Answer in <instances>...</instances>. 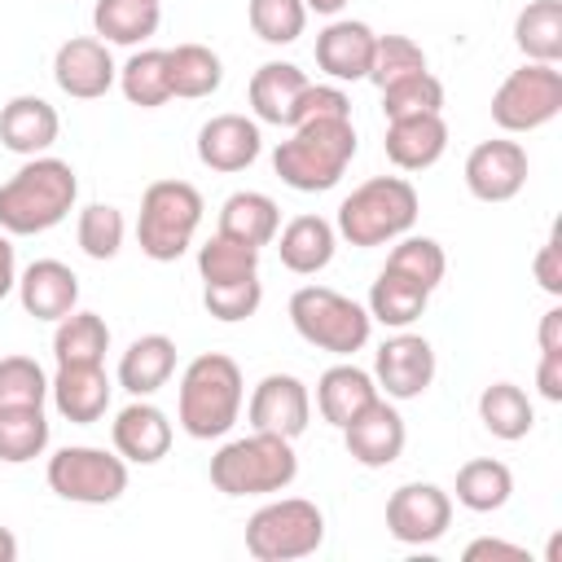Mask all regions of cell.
I'll list each match as a JSON object with an SVG mask.
<instances>
[{
    "label": "cell",
    "mask_w": 562,
    "mask_h": 562,
    "mask_svg": "<svg viewBox=\"0 0 562 562\" xmlns=\"http://www.w3.org/2000/svg\"><path fill=\"white\" fill-rule=\"evenodd\" d=\"M79 198V180L70 162L35 154L26 167H18L0 184V228L9 237H35L57 228Z\"/></svg>",
    "instance_id": "1"
},
{
    "label": "cell",
    "mask_w": 562,
    "mask_h": 562,
    "mask_svg": "<svg viewBox=\"0 0 562 562\" xmlns=\"http://www.w3.org/2000/svg\"><path fill=\"white\" fill-rule=\"evenodd\" d=\"M351 158H356L351 119H312L299 123L294 136L272 149V171L299 193H325L342 180Z\"/></svg>",
    "instance_id": "2"
},
{
    "label": "cell",
    "mask_w": 562,
    "mask_h": 562,
    "mask_svg": "<svg viewBox=\"0 0 562 562\" xmlns=\"http://www.w3.org/2000/svg\"><path fill=\"white\" fill-rule=\"evenodd\" d=\"M241 395H246V386H241V369L233 356L206 351V356L189 360V369L180 378V400H176L184 435H193V439L228 435L241 413Z\"/></svg>",
    "instance_id": "3"
},
{
    "label": "cell",
    "mask_w": 562,
    "mask_h": 562,
    "mask_svg": "<svg viewBox=\"0 0 562 562\" xmlns=\"http://www.w3.org/2000/svg\"><path fill=\"white\" fill-rule=\"evenodd\" d=\"M299 474V457H294V439L255 430L246 439L224 443L211 457V483L224 496H263V492H281L290 487Z\"/></svg>",
    "instance_id": "4"
},
{
    "label": "cell",
    "mask_w": 562,
    "mask_h": 562,
    "mask_svg": "<svg viewBox=\"0 0 562 562\" xmlns=\"http://www.w3.org/2000/svg\"><path fill=\"white\" fill-rule=\"evenodd\" d=\"M413 224H417V189L404 176H373L360 189H351V198H342L338 206V233L360 250L395 241Z\"/></svg>",
    "instance_id": "5"
},
{
    "label": "cell",
    "mask_w": 562,
    "mask_h": 562,
    "mask_svg": "<svg viewBox=\"0 0 562 562\" xmlns=\"http://www.w3.org/2000/svg\"><path fill=\"white\" fill-rule=\"evenodd\" d=\"M198 224H202V193L189 180H154L140 198L136 241L149 259L171 263L193 246Z\"/></svg>",
    "instance_id": "6"
},
{
    "label": "cell",
    "mask_w": 562,
    "mask_h": 562,
    "mask_svg": "<svg viewBox=\"0 0 562 562\" xmlns=\"http://www.w3.org/2000/svg\"><path fill=\"white\" fill-rule=\"evenodd\" d=\"M290 321H294L303 342H312L321 351H334V356L360 351L369 342V329H373V316L356 299H347L329 285L294 290L290 294Z\"/></svg>",
    "instance_id": "7"
},
{
    "label": "cell",
    "mask_w": 562,
    "mask_h": 562,
    "mask_svg": "<svg viewBox=\"0 0 562 562\" xmlns=\"http://www.w3.org/2000/svg\"><path fill=\"white\" fill-rule=\"evenodd\" d=\"M325 540V514L303 496L268 501L246 522V553L259 562H294L316 553Z\"/></svg>",
    "instance_id": "8"
},
{
    "label": "cell",
    "mask_w": 562,
    "mask_h": 562,
    "mask_svg": "<svg viewBox=\"0 0 562 562\" xmlns=\"http://www.w3.org/2000/svg\"><path fill=\"white\" fill-rule=\"evenodd\" d=\"M562 114V70L527 61L501 79L492 92V123L501 132H536Z\"/></svg>",
    "instance_id": "9"
},
{
    "label": "cell",
    "mask_w": 562,
    "mask_h": 562,
    "mask_svg": "<svg viewBox=\"0 0 562 562\" xmlns=\"http://www.w3.org/2000/svg\"><path fill=\"white\" fill-rule=\"evenodd\" d=\"M48 487L75 505H114L127 492V461L105 448H61L48 457Z\"/></svg>",
    "instance_id": "10"
},
{
    "label": "cell",
    "mask_w": 562,
    "mask_h": 562,
    "mask_svg": "<svg viewBox=\"0 0 562 562\" xmlns=\"http://www.w3.org/2000/svg\"><path fill=\"white\" fill-rule=\"evenodd\" d=\"M452 522V496L435 483H404L386 501V531L400 544H435Z\"/></svg>",
    "instance_id": "11"
},
{
    "label": "cell",
    "mask_w": 562,
    "mask_h": 562,
    "mask_svg": "<svg viewBox=\"0 0 562 562\" xmlns=\"http://www.w3.org/2000/svg\"><path fill=\"white\" fill-rule=\"evenodd\" d=\"M373 382L386 400H417L435 382V347L422 334H395L373 356Z\"/></svg>",
    "instance_id": "12"
},
{
    "label": "cell",
    "mask_w": 562,
    "mask_h": 562,
    "mask_svg": "<svg viewBox=\"0 0 562 562\" xmlns=\"http://www.w3.org/2000/svg\"><path fill=\"white\" fill-rule=\"evenodd\" d=\"M246 413H250L255 430H268V435H281V439H299L307 430V422H312V395L294 373H268V378H259Z\"/></svg>",
    "instance_id": "13"
},
{
    "label": "cell",
    "mask_w": 562,
    "mask_h": 562,
    "mask_svg": "<svg viewBox=\"0 0 562 562\" xmlns=\"http://www.w3.org/2000/svg\"><path fill=\"white\" fill-rule=\"evenodd\" d=\"M53 79H57V88H61L66 97H75V101H97V97H105V92L114 88L119 66H114L105 40L75 35V40H66V44L57 48V57H53Z\"/></svg>",
    "instance_id": "14"
},
{
    "label": "cell",
    "mask_w": 562,
    "mask_h": 562,
    "mask_svg": "<svg viewBox=\"0 0 562 562\" xmlns=\"http://www.w3.org/2000/svg\"><path fill=\"white\" fill-rule=\"evenodd\" d=\"M527 184V149L518 140H483L465 158V189L479 202H509Z\"/></svg>",
    "instance_id": "15"
},
{
    "label": "cell",
    "mask_w": 562,
    "mask_h": 562,
    "mask_svg": "<svg viewBox=\"0 0 562 562\" xmlns=\"http://www.w3.org/2000/svg\"><path fill=\"white\" fill-rule=\"evenodd\" d=\"M342 439H347L351 461H360V465H369V470H382V465L400 461L408 430H404V417L395 413V404H386V400L378 395L369 408H360V413L342 426Z\"/></svg>",
    "instance_id": "16"
},
{
    "label": "cell",
    "mask_w": 562,
    "mask_h": 562,
    "mask_svg": "<svg viewBox=\"0 0 562 562\" xmlns=\"http://www.w3.org/2000/svg\"><path fill=\"white\" fill-rule=\"evenodd\" d=\"M263 136L259 123L246 114H215L198 127V158L211 171H241L259 158Z\"/></svg>",
    "instance_id": "17"
},
{
    "label": "cell",
    "mask_w": 562,
    "mask_h": 562,
    "mask_svg": "<svg viewBox=\"0 0 562 562\" xmlns=\"http://www.w3.org/2000/svg\"><path fill=\"white\" fill-rule=\"evenodd\" d=\"M386 158L400 171H426L443 158L448 149V123L443 114H404V119H386V140H382Z\"/></svg>",
    "instance_id": "18"
},
{
    "label": "cell",
    "mask_w": 562,
    "mask_h": 562,
    "mask_svg": "<svg viewBox=\"0 0 562 562\" xmlns=\"http://www.w3.org/2000/svg\"><path fill=\"white\" fill-rule=\"evenodd\" d=\"M48 395L66 422L92 426L110 408V378L101 364H57V373L48 378Z\"/></svg>",
    "instance_id": "19"
},
{
    "label": "cell",
    "mask_w": 562,
    "mask_h": 562,
    "mask_svg": "<svg viewBox=\"0 0 562 562\" xmlns=\"http://www.w3.org/2000/svg\"><path fill=\"white\" fill-rule=\"evenodd\" d=\"M110 435H114V452H119L123 461H132V465H154V461H162L167 448H171V422H167V413H162L158 404H149V400H132V404L114 417Z\"/></svg>",
    "instance_id": "20"
},
{
    "label": "cell",
    "mask_w": 562,
    "mask_h": 562,
    "mask_svg": "<svg viewBox=\"0 0 562 562\" xmlns=\"http://www.w3.org/2000/svg\"><path fill=\"white\" fill-rule=\"evenodd\" d=\"M18 299H22V312L26 316H35V321H61L79 303V277L61 259H35L18 277Z\"/></svg>",
    "instance_id": "21"
},
{
    "label": "cell",
    "mask_w": 562,
    "mask_h": 562,
    "mask_svg": "<svg viewBox=\"0 0 562 562\" xmlns=\"http://www.w3.org/2000/svg\"><path fill=\"white\" fill-rule=\"evenodd\" d=\"M373 31L364 22L338 18L316 35V66L329 79H369L373 66Z\"/></svg>",
    "instance_id": "22"
},
{
    "label": "cell",
    "mask_w": 562,
    "mask_h": 562,
    "mask_svg": "<svg viewBox=\"0 0 562 562\" xmlns=\"http://www.w3.org/2000/svg\"><path fill=\"white\" fill-rule=\"evenodd\" d=\"M57 132H61V119L44 97H13L0 110V140L13 154L35 158L57 140Z\"/></svg>",
    "instance_id": "23"
},
{
    "label": "cell",
    "mask_w": 562,
    "mask_h": 562,
    "mask_svg": "<svg viewBox=\"0 0 562 562\" xmlns=\"http://www.w3.org/2000/svg\"><path fill=\"white\" fill-rule=\"evenodd\" d=\"M171 373H176V342L167 334H140L119 360V386L132 391L136 400L167 386Z\"/></svg>",
    "instance_id": "24"
},
{
    "label": "cell",
    "mask_w": 562,
    "mask_h": 562,
    "mask_svg": "<svg viewBox=\"0 0 562 562\" xmlns=\"http://www.w3.org/2000/svg\"><path fill=\"white\" fill-rule=\"evenodd\" d=\"M378 400V382H373V373H364V369H356V364H334V369H325L321 373V382H316V408H321V417L329 422V426H347L360 408H369Z\"/></svg>",
    "instance_id": "25"
},
{
    "label": "cell",
    "mask_w": 562,
    "mask_h": 562,
    "mask_svg": "<svg viewBox=\"0 0 562 562\" xmlns=\"http://www.w3.org/2000/svg\"><path fill=\"white\" fill-rule=\"evenodd\" d=\"M307 88V75L290 61H263L255 75H250V105H255V119L259 123H277V127H290V114H294V101L299 92Z\"/></svg>",
    "instance_id": "26"
},
{
    "label": "cell",
    "mask_w": 562,
    "mask_h": 562,
    "mask_svg": "<svg viewBox=\"0 0 562 562\" xmlns=\"http://www.w3.org/2000/svg\"><path fill=\"white\" fill-rule=\"evenodd\" d=\"M281 228V211L268 193H255V189H241V193H228L224 206H220V233L241 241V246H268Z\"/></svg>",
    "instance_id": "27"
},
{
    "label": "cell",
    "mask_w": 562,
    "mask_h": 562,
    "mask_svg": "<svg viewBox=\"0 0 562 562\" xmlns=\"http://www.w3.org/2000/svg\"><path fill=\"white\" fill-rule=\"evenodd\" d=\"M334 241H338V233H334L329 220H321V215H294V220L281 228L277 255H281V263H285L290 272L312 277V272H321V268L334 259Z\"/></svg>",
    "instance_id": "28"
},
{
    "label": "cell",
    "mask_w": 562,
    "mask_h": 562,
    "mask_svg": "<svg viewBox=\"0 0 562 562\" xmlns=\"http://www.w3.org/2000/svg\"><path fill=\"white\" fill-rule=\"evenodd\" d=\"M514 44L527 61H562V0H531L514 18Z\"/></svg>",
    "instance_id": "29"
},
{
    "label": "cell",
    "mask_w": 562,
    "mask_h": 562,
    "mask_svg": "<svg viewBox=\"0 0 562 562\" xmlns=\"http://www.w3.org/2000/svg\"><path fill=\"white\" fill-rule=\"evenodd\" d=\"M479 422L487 426V435L514 443V439L531 435L536 408H531V400H527L522 386H514V382H492V386L479 395Z\"/></svg>",
    "instance_id": "30"
},
{
    "label": "cell",
    "mask_w": 562,
    "mask_h": 562,
    "mask_svg": "<svg viewBox=\"0 0 562 562\" xmlns=\"http://www.w3.org/2000/svg\"><path fill=\"white\" fill-rule=\"evenodd\" d=\"M162 9L158 0H97L92 4V26L110 44H140L158 31Z\"/></svg>",
    "instance_id": "31"
},
{
    "label": "cell",
    "mask_w": 562,
    "mask_h": 562,
    "mask_svg": "<svg viewBox=\"0 0 562 562\" xmlns=\"http://www.w3.org/2000/svg\"><path fill=\"white\" fill-rule=\"evenodd\" d=\"M426 299H430V290H422L417 281L382 268L378 281H373V290H369V316L382 321V325H391V329H408L426 312Z\"/></svg>",
    "instance_id": "32"
},
{
    "label": "cell",
    "mask_w": 562,
    "mask_h": 562,
    "mask_svg": "<svg viewBox=\"0 0 562 562\" xmlns=\"http://www.w3.org/2000/svg\"><path fill=\"white\" fill-rule=\"evenodd\" d=\"M110 347V325L97 312H70L57 321L53 356L57 364H101Z\"/></svg>",
    "instance_id": "33"
},
{
    "label": "cell",
    "mask_w": 562,
    "mask_h": 562,
    "mask_svg": "<svg viewBox=\"0 0 562 562\" xmlns=\"http://www.w3.org/2000/svg\"><path fill=\"white\" fill-rule=\"evenodd\" d=\"M514 492V474L505 461H492V457H474L457 470V501L474 514H492L509 501Z\"/></svg>",
    "instance_id": "34"
},
{
    "label": "cell",
    "mask_w": 562,
    "mask_h": 562,
    "mask_svg": "<svg viewBox=\"0 0 562 562\" xmlns=\"http://www.w3.org/2000/svg\"><path fill=\"white\" fill-rule=\"evenodd\" d=\"M44 448H48V417H44V404L0 408V461L22 465V461H35Z\"/></svg>",
    "instance_id": "35"
},
{
    "label": "cell",
    "mask_w": 562,
    "mask_h": 562,
    "mask_svg": "<svg viewBox=\"0 0 562 562\" xmlns=\"http://www.w3.org/2000/svg\"><path fill=\"white\" fill-rule=\"evenodd\" d=\"M123 97L140 110H158L162 101H171V66L162 48H140L127 57V66L119 70Z\"/></svg>",
    "instance_id": "36"
},
{
    "label": "cell",
    "mask_w": 562,
    "mask_h": 562,
    "mask_svg": "<svg viewBox=\"0 0 562 562\" xmlns=\"http://www.w3.org/2000/svg\"><path fill=\"white\" fill-rule=\"evenodd\" d=\"M167 66H171V97H211L224 79V66L220 57L206 48V44H176L167 48Z\"/></svg>",
    "instance_id": "37"
},
{
    "label": "cell",
    "mask_w": 562,
    "mask_h": 562,
    "mask_svg": "<svg viewBox=\"0 0 562 562\" xmlns=\"http://www.w3.org/2000/svg\"><path fill=\"white\" fill-rule=\"evenodd\" d=\"M198 272L206 285H220V281H241V277H259V250L255 246H241L224 233H215L202 250H198Z\"/></svg>",
    "instance_id": "38"
},
{
    "label": "cell",
    "mask_w": 562,
    "mask_h": 562,
    "mask_svg": "<svg viewBox=\"0 0 562 562\" xmlns=\"http://www.w3.org/2000/svg\"><path fill=\"white\" fill-rule=\"evenodd\" d=\"M386 268L400 272V277H408V281H417L422 290H435V285L443 281L448 259H443V246H439L435 237H404V241L386 255Z\"/></svg>",
    "instance_id": "39"
},
{
    "label": "cell",
    "mask_w": 562,
    "mask_h": 562,
    "mask_svg": "<svg viewBox=\"0 0 562 562\" xmlns=\"http://www.w3.org/2000/svg\"><path fill=\"white\" fill-rule=\"evenodd\" d=\"M246 18L263 44H294L307 26V4L303 0H250Z\"/></svg>",
    "instance_id": "40"
},
{
    "label": "cell",
    "mask_w": 562,
    "mask_h": 562,
    "mask_svg": "<svg viewBox=\"0 0 562 562\" xmlns=\"http://www.w3.org/2000/svg\"><path fill=\"white\" fill-rule=\"evenodd\" d=\"M426 70V53L422 44H413L408 35H378L373 40V66H369V79L378 88H391L408 75H422Z\"/></svg>",
    "instance_id": "41"
},
{
    "label": "cell",
    "mask_w": 562,
    "mask_h": 562,
    "mask_svg": "<svg viewBox=\"0 0 562 562\" xmlns=\"http://www.w3.org/2000/svg\"><path fill=\"white\" fill-rule=\"evenodd\" d=\"M443 110V83L422 70V75H408L391 88H382V114L386 119H404V114H439Z\"/></svg>",
    "instance_id": "42"
},
{
    "label": "cell",
    "mask_w": 562,
    "mask_h": 562,
    "mask_svg": "<svg viewBox=\"0 0 562 562\" xmlns=\"http://www.w3.org/2000/svg\"><path fill=\"white\" fill-rule=\"evenodd\" d=\"M123 211L119 206H105V202H92L79 211V246L88 259H114L119 246H123Z\"/></svg>",
    "instance_id": "43"
},
{
    "label": "cell",
    "mask_w": 562,
    "mask_h": 562,
    "mask_svg": "<svg viewBox=\"0 0 562 562\" xmlns=\"http://www.w3.org/2000/svg\"><path fill=\"white\" fill-rule=\"evenodd\" d=\"M48 400V378L31 356H4L0 360V408L18 404H44Z\"/></svg>",
    "instance_id": "44"
},
{
    "label": "cell",
    "mask_w": 562,
    "mask_h": 562,
    "mask_svg": "<svg viewBox=\"0 0 562 562\" xmlns=\"http://www.w3.org/2000/svg\"><path fill=\"white\" fill-rule=\"evenodd\" d=\"M202 303H206V312L215 316V321H246V316H255L259 312V303H263V285H259V277H241V281H220V285H206L202 290Z\"/></svg>",
    "instance_id": "45"
},
{
    "label": "cell",
    "mask_w": 562,
    "mask_h": 562,
    "mask_svg": "<svg viewBox=\"0 0 562 562\" xmlns=\"http://www.w3.org/2000/svg\"><path fill=\"white\" fill-rule=\"evenodd\" d=\"M312 119H351V101L342 88L334 83H307L294 101V114H290V127L299 123H312Z\"/></svg>",
    "instance_id": "46"
},
{
    "label": "cell",
    "mask_w": 562,
    "mask_h": 562,
    "mask_svg": "<svg viewBox=\"0 0 562 562\" xmlns=\"http://www.w3.org/2000/svg\"><path fill=\"white\" fill-rule=\"evenodd\" d=\"M536 281H540V290L562 294V237H558V228L549 233V241L536 255Z\"/></svg>",
    "instance_id": "47"
},
{
    "label": "cell",
    "mask_w": 562,
    "mask_h": 562,
    "mask_svg": "<svg viewBox=\"0 0 562 562\" xmlns=\"http://www.w3.org/2000/svg\"><path fill=\"white\" fill-rule=\"evenodd\" d=\"M483 558H505V562H527V549L522 544H509V540H496V536H483L474 544H465V562H483Z\"/></svg>",
    "instance_id": "48"
},
{
    "label": "cell",
    "mask_w": 562,
    "mask_h": 562,
    "mask_svg": "<svg viewBox=\"0 0 562 562\" xmlns=\"http://www.w3.org/2000/svg\"><path fill=\"white\" fill-rule=\"evenodd\" d=\"M536 386L549 404L562 400V351H540V369H536Z\"/></svg>",
    "instance_id": "49"
},
{
    "label": "cell",
    "mask_w": 562,
    "mask_h": 562,
    "mask_svg": "<svg viewBox=\"0 0 562 562\" xmlns=\"http://www.w3.org/2000/svg\"><path fill=\"white\" fill-rule=\"evenodd\" d=\"M540 351H562V307H549L540 316Z\"/></svg>",
    "instance_id": "50"
},
{
    "label": "cell",
    "mask_w": 562,
    "mask_h": 562,
    "mask_svg": "<svg viewBox=\"0 0 562 562\" xmlns=\"http://www.w3.org/2000/svg\"><path fill=\"white\" fill-rule=\"evenodd\" d=\"M13 285H18V259H13V241H9V233L0 228V299H4Z\"/></svg>",
    "instance_id": "51"
},
{
    "label": "cell",
    "mask_w": 562,
    "mask_h": 562,
    "mask_svg": "<svg viewBox=\"0 0 562 562\" xmlns=\"http://www.w3.org/2000/svg\"><path fill=\"white\" fill-rule=\"evenodd\" d=\"M13 558H18V540L9 527H0V562H13Z\"/></svg>",
    "instance_id": "52"
},
{
    "label": "cell",
    "mask_w": 562,
    "mask_h": 562,
    "mask_svg": "<svg viewBox=\"0 0 562 562\" xmlns=\"http://www.w3.org/2000/svg\"><path fill=\"white\" fill-rule=\"evenodd\" d=\"M303 4H307V9H316V13H325V18H334L347 0H303Z\"/></svg>",
    "instance_id": "53"
}]
</instances>
